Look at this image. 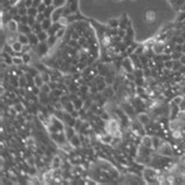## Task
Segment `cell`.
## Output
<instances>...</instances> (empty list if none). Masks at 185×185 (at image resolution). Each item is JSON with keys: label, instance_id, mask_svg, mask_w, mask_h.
Listing matches in <instances>:
<instances>
[{"label": "cell", "instance_id": "1", "mask_svg": "<svg viewBox=\"0 0 185 185\" xmlns=\"http://www.w3.org/2000/svg\"><path fill=\"white\" fill-rule=\"evenodd\" d=\"M143 176H144V179L146 183L149 184H153V183H159V175L156 172V170H153V169H145L143 171Z\"/></svg>", "mask_w": 185, "mask_h": 185}, {"label": "cell", "instance_id": "2", "mask_svg": "<svg viewBox=\"0 0 185 185\" xmlns=\"http://www.w3.org/2000/svg\"><path fill=\"white\" fill-rule=\"evenodd\" d=\"M157 153L163 157H171L173 155V149L168 142H162L157 148Z\"/></svg>", "mask_w": 185, "mask_h": 185}, {"label": "cell", "instance_id": "3", "mask_svg": "<svg viewBox=\"0 0 185 185\" xmlns=\"http://www.w3.org/2000/svg\"><path fill=\"white\" fill-rule=\"evenodd\" d=\"M106 130L109 134H113L116 130H119V123H118V121H116V119H109L106 123Z\"/></svg>", "mask_w": 185, "mask_h": 185}, {"label": "cell", "instance_id": "4", "mask_svg": "<svg viewBox=\"0 0 185 185\" xmlns=\"http://www.w3.org/2000/svg\"><path fill=\"white\" fill-rule=\"evenodd\" d=\"M48 48H49V46H48L47 41H45V42H39V43L37 45V52H38L39 55H41V56L47 53Z\"/></svg>", "mask_w": 185, "mask_h": 185}, {"label": "cell", "instance_id": "5", "mask_svg": "<svg viewBox=\"0 0 185 185\" xmlns=\"http://www.w3.org/2000/svg\"><path fill=\"white\" fill-rule=\"evenodd\" d=\"M19 33H22V34H29L32 32V27L27 23H19V29H18Z\"/></svg>", "mask_w": 185, "mask_h": 185}, {"label": "cell", "instance_id": "6", "mask_svg": "<svg viewBox=\"0 0 185 185\" xmlns=\"http://www.w3.org/2000/svg\"><path fill=\"white\" fill-rule=\"evenodd\" d=\"M7 29H8V30H11L12 33L18 32V29H19V22H17L15 20L11 19V20L7 22Z\"/></svg>", "mask_w": 185, "mask_h": 185}, {"label": "cell", "instance_id": "7", "mask_svg": "<svg viewBox=\"0 0 185 185\" xmlns=\"http://www.w3.org/2000/svg\"><path fill=\"white\" fill-rule=\"evenodd\" d=\"M156 18H157V15H156V12H155V11H148L146 14H145V20H146V22H149V23L155 22V21H156Z\"/></svg>", "mask_w": 185, "mask_h": 185}, {"label": "cell", "instance_id": "8", "mask_svg": "<svg viewBox=\"0 0 185 185\" xmlns=\"http://www.w3.org/2000/svg\"><path fill=\"white\" fill-rule=\"evenodd\" d=\"M137 119H138V122L141 123L142 126H148L149 123H150V117L146 115V114H139L138 116H137Z\"/></svg>", "mask_w": 185, "mask_h": 185}, {"label": "cell", "instance_id": "9", "mask_svg": "<svg viewBox=\"0 0 185 185\" xmlns=\"http://www.w3.org/2000/svg\"><path fill=\"white\" fill-rule=\"evenodd\" d=\"M123 67H124V69L129 73H131L134 70V64H133V61L131 59H126L124 61H123Z\"/></svg>", "mask_w": 185, "mask_h": 185}, {"label": "cell", "instance_id": "10", "mask_svg": "<svg viewBox=\"0 0 185 185\" xmlns=\"http://www.w3.org/2000/svg\"><path fill=\"white\" fill-rule=\"evenodd\" d=\"M28 39H29V43L32 46H37L40 41H39V38H38V34H35L34 32H30L28 34Z\"/></svg>", "mask_w": 185, "mask_h": 185}, {"label": "cell", "instance_id": "11", "mask_svg": "<svg viewBox=\"0 0 185 185\" xmlns=\"http://www.w3.org/2000/svg\"><path fill=\"white\" fill-rule=\"evenodd\" d=\"M61 17H62V8L59 7V8L55 10V11L53 12V14H52V20H53V22H57Z\"/></svg>", "mask_w": 185, "mask_h": 185}, {"label": "cell", "instance_id": "12", "mask_svg": "<svg viewBox=\"0 0 185 185\" xmlns=\"http://www.w3.org/2000/svg\"><path fill=\"white\" fill-rule=\"evenodd\" d=\"M18 41L22 45H30L29 43V39H28V35L27 34H22V33H19L18 34Z\"/></svg>", "mask_w": 185, "mask_h": 185}, {"label": "cell", "instance_id": "13", "mask_svg": "<svg viewBox=\"0 0 185 185\" xmlns=\"http://www.w3.org/2000/svg\"><path fill=\"white\" fill-rule=\"evenodd\" d=\"M53 22V20H52V18H46L42 22H41V26H42V29L43 30H48L50 27H52V23Z\"/></svg>", "mask_w": 185, "mask_h": 185}, {"label": "cell", "instance_id": "14", "mask_svg": "<svg viewBox=\"0 0 185 185\" xmlns=\"http://www.w3.org/2000/svg\"><path fill=\"white\" fill-rule=\"evenodd\" d=\"M38 38H39V41H40V42H45V41L48 40L49 34H48L47 30H41L40 33H38Z\"/></svg>", "mask_w": 185, "mask_h": 185}, {"label": "cell", "instance_id": "15", "mask_svg": "<svg viewBox=\"0 0 185 185\" xmlns=\"http://www.w3.org/2000/svg\"><path fill=\"white\" fill-rule=\"evenodd\" d=\"M142 144L151 149L152 148V137H150V136H143L142 137Z\"/></svg>", "mask_w": 185, "mask_h": 185}, {"label": "cell", "instance_id": "16", "mask_svg": "<svg viewBox=\"0 0 185 185\" xmlns=\"http://www.w3.org/2000/svg\"><path fill=\"white\" fill-rule=\"evenodd\" d=\"M41 30H43L42 29V26H41V22H35L33 26H32V32H34L35 34H38V33H40Z\"/></svg>", "mask_w": 185, "mask_h": 185}, {"label": "cell", "instance_id": "17", "mask_svg": "<svg viewBox=\"0 0 185 185\" xmlns=\"http://www.w3.org/2000/svg\"><path fill=\"white\" fill-rule=\"evenodd\" d=\"M66 137H67V141H70V138L73 137V136H75V134H74V129H73V127H68L67 129H66Z\"/></svg>", "mask_w": 185, "mask_h": 185}, {"label": "cell", "instance_id": "18", "mask_svg": "<svg viewBox=\"0 0 185 185\" xmlns=\"http://www.w3.org/2000/svg\"><path fill=\"white\" fill-rule=\"evenodd\" d=\"M39 14V11H38V8H35V7H29L28 10H27V15H30V17H35L37 18V15Z\"/></svg>", "mask_w": 185, "mask_h": 185}, {"label": "cell", "instance_id": "19", "mask_svg": "<svg viewBox=\"0 0 185 185\" xmlns=\"http://www.w3.org/2000/svg\"><path fill=\"white\" fill-rule=\"evenodd\" d=\"M22 43H20L19 41H17V42H14L13 45H12V48H13V50L15 52V53H21V50H22Z\"/></svg>", "mask_w": 185, "mask_h": 185}, {"label": "cell", "instance_id": "20", "mask_svg": "<svg viewBox=\"0 0 185 185\" xmlns=\"http://www.w3.org/2000/svg\"><path fill=\"white\" fill-rule=\"evenodd\" d=\"M22 64H23L22 56H13V65H15V66H21Z\"/></svg>", "mask_w": 185, "mask_h": 185}, {"label": "cell", "instance_id": "21", "mask_svg": "<svg viewBox=\"0 0 185 185\" xmlns=\"http://www.w3.org/2000/svg\"><path fill=\"white\" fill-rule=\"evenodd\" d=\"M103 94H104V96H107V97H111V96L114 95V90H113L111 87H107V88H104V90H103Z\"/></svg>", "mask_w": 185, "mask_h": 185}, {"label": "cell", "instance_id": "22", "mask_svg": "<svg viewBox=\"0 0 185 185\" xmlns=\"http://www.w3.org/2000/svg\"><path fill=\"white\" fill-rule=\"evenodd\" d=\"M68 21L69 20H67V18H65V17H61L60 19H59V25L61 26V27H66L67 25H68Z\"/></svg>", "mask_w": 185, "mask_h": 185}, {"label": "cell", "instance_id": "23", "mask_svg": "<svg viewBox=\"0 0 185 185\" xmlns=\"http://www.w3.org/2000/svg\"><path fill=\"white\" fill-rule=\"evenodd\" d=\"M161 143H162V142H161V139H159L158 137H152V146H153V148L157 149V148L161 145Z\"/></svg>", "mask_w": 185, "mask_h": 185}, {"label": "cell", "instance_id": "24", "mask_svg": "<svg viewBox=\"0 0 185 185\" xmlns=\"http://www.w3.org/2000/svg\"><path fill=\"white\" fill-rule=\"evenodd\" d=\"M183 100H184V97L183 96H176L173 100H172V104H176V106H179L182 102H183Z\"/></svg>", "mask_w": 185, "mask_h": 185}, {"label": "cell", "instance_id": "25", "mask_svg": "<svg viewBox=\"0 0 185 185\" xmlns=\"http://www.w3.org/2000/svg\"><path fill=\"white\" fill-rule=\"evenodd\" d=\"M108 25H109L111 28H116V27L119 25V21H118V20H116V19H111V20H109Z\"/></svg>", "mask_w": 185, "mask_h": 185}, {"label": "cell", "instance_id": "26", "mask_svg": "<svg viewBox=\"0 0 185 185\" xmlns=\"http://www.w3.org/2000/svg\"><path fill=\"white\" fill-rule=\"evenodd\" d=\"M60 164H61V161H60V158L56 156V157H54V162L52 163V166H53V169H57L59 166H60Z\"/></svg>", "mask_w": 185, "mask_h": 185}, {"label": "cell", "instance_id": "27", "mask_svg": "<svg viewBox=\"0 0 185 185\" xmlns=\"http://www.w3.org/2000/svg\"><path fill=\"white\" fill-rule=\"evenodd\" d=\"M164 67L166 69H172V67H173V59L165 61V62H164Z\"/></svg>", "mask_w": 185, "mask_h": 185}, {"label": "cell", "instance_id": "28", "mask_svg": "<svg viewBox=\"0 0 185 185\" xmlns=\"http://www.w3.org/2000/svg\"><path fill=\"white\" fill-rule=\"evenodd\" d=\"M56 37L55 35H49V38H48V40H47V43H48V46L50 47V46H53L54 43H55V41H56Z\"/></svg>", "mask_w": 185, "mask_h": 185}, {"label": "cell", "instance_id": "29", "mask_svg": "<svg viewBox=\"0 0 185 185\" xmlns=\"http://www.w3.org/2000/svg\"><path fill=\"white\" fill-rule=\"evenodd\" d=\"M73 104H74L75 109H76V110H79V109L82 107V101H81L80 99H75V100H74V102H73Z\"/></svg>", "mask_w": 185, "mask_h": 185}, {"label": "cell", "instance_id": "30", "mask_svg": "<svg viewBox=\"0 0 185 185\" xmlns=\"http://www.w3.org/2000/svg\"><path fill=\"white\" fill-rule=\"evenodd\" d=\"M67 1V0H54V3H53V5L55 6V7H61V6H62Z\"/></svg>", "mask_w": 185, "mask_h": 185}, {"label": "cell", "instance_id": "31", "mask_svg": "<svg viewBox=\"0 0 185 185\" xmlns=\"http://www.w3.org/2000/svg\"><path fill=\"white\" fill-rule=\"evenodd\" d=\"M47 7H48V6H47V5H46V4L42 1V3L40 4V6L38 7V11H39V13H45V11L47 10Z\"/></svg>", "mask_w": 185, "mask_h": 185}, {"label": "cell", "instance_id": "32", "mask_svg": "<svg viewBox=\"0 0 185 185\" xmlns=\"http://www.w3.org/2000/svg\"><path fill=\"white\" fill-rule=\"evenodd\" d=\"M35 22H37V18H35V17H30V15H28V22H27V25H29L30 27H32Z\"/></svg>", "mask_w": 185, "mask_h": 185}, {"label": "cell", "instance_id": "33", "mask_svg": "<svg viewBox=\"0 0 185 185\" xmlns=\"http://www.w3.org/2000/svg\"><path fill=\"white\" fill-rule=\"evenodd\" d=\"M65 34V27H61V28H59V30L56 32V34H55V37L59 39L60 37H62Z\"/></svg>", "mask_w": 185, "mask_h": 185}, {"label": "cell", "instance_id": "34", "mask_svg": "<svg viewBox=\"0 0 185 185\" xmlns=\"http://www.w3.org/2000/svg\"><path fill=\"white\" fill-rule=\"evenodd\" d=\"M184 19H185V12H184V11H180L179 14L177 15V19H176V20H177V21H183Z\"/></svg>", "mask_w": 185, "mask_h": 185}, {"label": "cell", "instance_id": "35", "mask_svg": "<svg viewBox=\"0 0 185 185\" xmlns=\"http://www.w3.org/2000/svg\"><path fill=\"white\" fill-rule=\"evenodd\" d=\"M22 1H23L25 7H27V8H29V7L33 6V0H22Z\"/></svg>", "mask_w": 185, "mask_h": 185}, {"label": "cell", "instance_id": "36", "mask_svg": "<svg viewBox=\"0 0 185 185\" xmlns=\"http://www.w3.org/2000/svg\"><path fill=\"white\" fill-rule=\"evenodd\" d=\"M22 59H23V64H29V62H30V56H29L28 53L23 54V55H22Z\"/></svg>", "mask_w": 185, "mask_h": 185}, {"label": "cell", "instance_id": "37", "mask_svg": "<svg viewBox=\"0 0 185 185\" xmlns=\"http://www.w3.org/2000/svg\"><path fill=\"white\" fill-rule=\"evenodd\" d=\"M45 19H46V17H45L43 13H39V14L37 15V21H38V22H42Z\"/></svg>", "mask_w": 185, "mask_h": 185}, {"label": "cell", "instance_id": "38", "mask_svg": "<svg viewBox=\"0 0 185 185\" xmlns=\"http://www.w3.org/2000/svg\"><path fill=\"white\" fill-rule=\"evenodd\" d=\"M41 91H42V92H46V94H48V92L50 91V88L47 86V83H45V84L41 87Z\"/></svg>", "mask_w": 185, "mask_h": 185}, {"label": "cell", "instance_id": "39", "mask_svg": "<svg viewBox=\"0 0 185 185\" xmlns=\"http://www.w3.org/2000/svg\"><path fill=\"white\" fill-rule=\"evenodd\" d=\"M29 50H30V45H23V46H22V50H21V53L26 54V53H28Z\"/></svg>", "mask_w": 185, "mask_h": 185}, {"label": "cell", "instance_id": "40", "mask_svg": "<svg viewBox=\"0 0 185 185\" xmlns=\"http://www.w3.org/2000/svg\"><path fill=\"white\" fill-rule=\"evenodd\" d=\"M110 42H111V38H110V37H107V35H106V37L103 38V43H104L106 46H108V45H109Z\"/></svg>", "mask_w": 185, "mask_h": 185}, {"label": "cell", "instance_id": "41", "mask_svg": "<svg viewBox=\"0 0 185 185\" xmlns=\"http://www.w3.org/2000/svg\"><path fill=\"white\" fill-rule=\"evenodd\" d=\"M19 86H20V87H25V86H26V80H25V76H20V80H19Z\"/></svg>", "mask_w": 185, "mask_h": 185}, {"label": "cell", "instance_id": "42", "mask_svg": "<svg viewBox=\"0 0 185 185\" xmlns=\"http://www.w3.org/2000/svg\"><path fill=\"white\" fill-rule=\"evenodd\" d=\"M43 1V0H33V7H35V8H38L39 6H40V4Z\"/></svg>", "mask_w": 185, "mask_h": 185}, {"label": "cell", "instance_id": "43", "mask_svg": "<svg viewBox=\"0 0 185 185\" xmlns=\"http://www.w3.org/2000/svg\"><path fill=\"white\" fill-rule=\"evenodd\" d=\"M41 75H42V79H43L45 83H48V82H49V80H50V79H49V75H48V74H46V73H45V74H41Z\"/></svg>", "mask_w": 185, "mask_h": 185}, {"label": "cell", "instance_id": "44", "mask_svg": "<svg viewBox=\"0 0 185 185\" xmlns=\"http://www.w3.org/2000/svg\"><path fill=\"white\" fill-rule=\"evenodd\" d=\"M43 3H45L47 6H52L53 3H54V0H43Z\"/></svg>", "mask_w": 185, "mask_h": 185}, {"label": "cell", "instance_id": "45", "mask_svg": "<svg viewBox=\"0 0 185 185\" xmlns=\"http://www.w3.org/2000/svg\"><path fill=\"white\" fill-rule=\"evenodd\" d=\"M22 109H23V108H22V106H21V104H18V106L15 107V110H17V111H21Z\"/></svg>", "mask_w": 185, "mask_h": 185}, {"label": "cell", "instance_id": "46", "mask_svg": "<svg viewBox=\"0 0 185 185\" xmlns=\"http://www.w3.org/2000/svg\"><path fill=\"white\" fill-rule=\"evenodd\" d=\"M26 144H27V145H30V144H33V139H32V138H28V139H27V143H26Z\"/></svg>", "mask_w": 185, "mask_h": 185}, {"label": "cell", "instance_id": "47", "mask_svg": "<svg viewBox=\"0 0 185 185\" xmlns=\"http://www.w3.org/2000/svg\"><path fill=\"white\" fill-rule=\"evenodd\" d=\"M182 11H184V12H185V3H184V5L182 6Z\"/></svg>", "mask_w": 185, "mask_h": 185}]
</instances>
